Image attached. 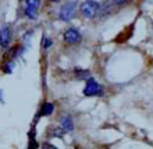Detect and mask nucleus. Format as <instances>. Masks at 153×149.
Wrapping results in <instances>:
<instances>
[{
	"mask_svg": "<svg viewBox=\"0 0 153 149\" xmlns=\"http://www.w3.org/2000/svg\"><path fill=\"white\" fill-rule=\"evenodd\" d=\"M80 11H81L82 15H85L86 18H93L99 11V4L93 0H87L81 4Z\"/></svg>",
	"mask_w": 153,
	"mask_h": 149,
	"instance_id": "nucleus-1",
	"label": "nucleus"
},
{
	"mask_svg": "<svg viewBox=\"0 0 153 149\" xmlns=\"http://www.w3.org/2000/svg\"><path fill=\"white\" fill-rule=\"evenodd\" d=\"M84 94L86 97H93V95H102L103 94V88L102 86L93 79V77H88L86 86L84 88Z\"/></svg>",
	"mask_w": 153,
	"mask_h": 149,
	"instance_id": "nucleus-2",
	"label": "nucleus"
},
{
	"mask_svg": "<svg viewBox=\"0 0 153 149\" xmlns=\"http://www.w3.org/2000/svg\"><path fill=\"white\" fill-rule=\"evenodd\" d=\"M75 7H76V5L74 1H69V2L65 4L60 10V14H59L60 19L65 20V21L71 20L75 14Z\"/></svg>",
	"mask_w": 153,
	"mask_h": 149,
	"instance_id": "nucleus-3",
	"label": "nucleus"
},
{
	"mask_svg": "<svg viewBox=\"0 0 153 149\" xmlns=\"http://www.w3.org/2000/svg\"><path fill=\"white\" fill-rule=\"evenodd\" d=\"M39 5V0H26V6H25V14L31 18L35 19L36 14H37V7Z\"/></svg>",
	"mask_w": 153,
	"mask_h": 149,
	"instance_id": "nucleus-4",
	"label": "nucleus"
},
{
	"mask_svg": "<svg viewBox=\"0 0 153 149\" xmlns=\"http://www.w3.org/2000/svg\"><path fill=\"white\" fill-rule=\"evenodd\" d=\"M63 38H65V41H66L67 43L74 44V43H78V42L81 39V36H80V33H79L78 30H75V29H69V30H67V31L65 32Z\"/></svg>",
	"mask_w": 153,
	"mask_h": 149,
	"instance_id": "nucleus-5",
	"label": "nucleus"
},
{
	"mask_svg": "<svg viewBox=\"0 0 153 149\" xmlns=\"http://www.w3.org/2000/svg\"><path fill=\"white\" fill-rule=\"evenodd\" d=\"M11 41V29L8 26H4L0 31V45L2 48H7Z\"/></svg>",
	"mask_w": 153,
	"mask_h": 149,
	"instance_id": "nucleus-6",
	"label": "nucleus"
},
{
	"mask_svg": "<svg viewBox=\"0 0 153 149\" xmlns=\"http://www.w3.org/2000/svg\"><path fill=\"white\" fill-rule=\"evenodd\" d=\"M73 128H74V124H73V120H72V118L69 116L63 117L61 119V129H62V131L65 134L66 132H71L73 130Z\"/></svg>",
	"mask_w": 153,
	"mask_h": 149,
	"instance_id": "nucleus-7",
	"label": "nucleus"
},
{
	"mask_svg": "<svg viewBox=\"0 0 153 149\" xmlns=\"http://www.w3.org/2000/svg\"><path fill=\"white\" fill-rule=\"evenodd\" d=\"M54 112V105L51 103H44L41 106L39 113L37 114V117H43V116H50Z\"/></svg>",
	"mask_w": 153,
	"mask_h": 149,
	"instance_id": "nucleus-8",
	"label": "nucleus"
},
{
	"mask_svg": "<svg viewBox=\"0 0 153 149\" xmlns=\"http://www.w3.org/2000/svg\"><path fill=\"white\" fill-rule=\"evenodd\" d=\"M35 129H32L29 134H27V136H29V147H27V149H37L38 148V143L36 142V138H35Z\"/></svg>",
	"mask_w": 153,
	"mask_h": 149,
	"instance_id": "nucleus-9",
	"label": "nucleus"
},
{
	"mask_svg": "<svg viewBox=\"0 0 153 149\" xmlns=\"http://www.w3.org/2000/svg\"><path fill=\"white\" fill-rule=\"evenodd\" d=\"M75 74H76V77L78 79H81V80H86L88 79V72L87 70H84V69H75Z\"/></svg>",
	"mask_w": 153,
	"mask_h": 149,
	"instance_id": "nucleus-10",
	"label": "nucleus"
},
{
	"mask_svg": "<svg viewBox=\"0 0 153 149\" xmlns=\"http://www.w3.org/2000/svg\"><path fill=\"white\" fill-rule=\"evenodd\" d=\"M12 68H13V62L12 61H7L4 66H2V70L5 73H11L12 72Z\"/></svg>",
	"mask_w": 153,
	"mask_h": 149,
	"instance_id": "nucleus-11",
	"label": "nucleus"
},
{
	"mask_svg": "<svg viewBox=\"0 0 153 149\" xmlns=\"http://www.w3.org/2000/svg\"><path fill=\"white\" fill-rule=\"evenodd\" d=\"M51 44H53V43H51V41H50L49 38H44V41H43V48H44V49H48Z\"/></svg>",
	"mask_w": 153,
	"mask_h": 149,
	"instance_id": "nucleus-12",
	"label": "nucleus"
},
{
	"mask_svg": "<svg viewBox=\"0 0 153 149\" xmlns=\"http://www.w3.org/2000/svg\"><path fill=\"white\" fill-rule=\"evenodd\" d=\"M42 149H57V148H56V147H54L53 144L44 143V144H43V147H42Z\"/></svg>",
	"mask_w": 153,
	"mask_h": 149,
	"instance_id": "nucleus-13",
	"label": "nucleus"
},
{
	"mask_svg": "<svg viewBox=\"0 0 153 149\" xmlns=\"http://www.w3.org/2000/svg\"><path fill=\"white\" fill-rule=\"evenodd\" d=\"M115 4H117V5H122V4H124L127 0H112Z\"/></svg>",
	"mask_w": 153,
	"mask_h": 149,
	"instance_id": "nucleus-14",
	"label": "nucleus"
},
{
	"mask_svg": "<svg viewBox=\"0 0 153 149\" xmlns=\"http://www.w3.org/2000/svg\"><path fill=\"white\" fill-rule=\"evenodd\" d=\"M51 1H57V0H51Z\"/></svg>",
	"mask_w": 153,
	"mask_h": 149,
	"instance_id": "nucleus-15",
	"label": "nucleus"
}]
</instances>
